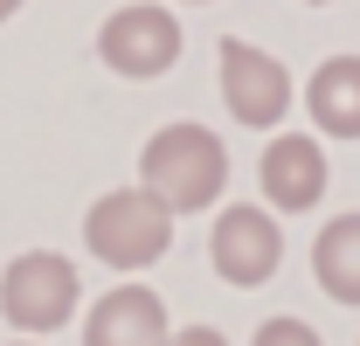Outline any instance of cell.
Returning <instances> with one entry per match:
<instances>
[{
	"label": "cell",
	"instance_id": "1",
	"mask_svg": "<svg viewBox=\"0 0 360 346\" xmlns=\"http://www.w3.org/2000/svg\"><path fill=\"white\" fill-rule=\"evenodd\" d=\"M229 187V146L208 125H160L139 153V194H153L167 215H201Z\"/></svg>",
	"mask_w": 360,
	"mask_h": 346
},
{
	"label": "cell",
	"instance_id": "2",
	"mask_svg": "<svg viewBox=\"0 0 360 346\" xmlns=\"http://www.w3.org/2000/svg\"><path fill=\"white\" fill-rule=\"evenodd\" d=\"M84 243L111 263V270H146V263L167 257V243H174V215H167L153 194L118 187V194H104V201L84 215Z\"/></svg>",
	"mask_w": 360,
	"mask_h": 346
},
{
	"label": "cell",
	"instance_id": "3",
	"mask_svg": "<svg viewBox=\"0 0 360 346\" xmlns=\"http://www.w3.org/2000/svg\"><path fill=\"white\" fill-rule=\"evenodd\" d=\"M77 263L56 257V250H28V257H14L0 270V312H7V326H21V333H56V326H70V305H77Z\"/></svg>",
	"mask_w": 360,
	"mask_h": 346
},
{
	"label": "cell",
	"instance_id": "4",
	"mask_svg": "<svg viewBox=\"0 0 360 346\" xmlns=\"http://www.w3.org/2000/svg\"><path fill=\"white\" fill-rule=\"evenodd\" d=\"M180 49H187L180 21L167 14V7H153V0L118 7V14L97 28V56H104V70H118V77H132V84L167 77V70L180 63Z\"/></svg>",
	"mask_w": 360,
	"mask_h": 346
},
{
	"label": "cell",
	"instance_id": "5",
	"mask_svg": "<svg viewBox=\"0 0 360 346\" xmlns=\"http://www.w3.org/2000/svg\"><path fill=\"white\" fill-rule=\"evenodd\" d=\"M215 63H222V104H229L236 125L270 132L291 111V70H284L277 56H264L257 42H236V35H229V42L215 49Z\"/></svg>",
	"mask_w": 360,
	"mask_h": 346
},
{
	"label": "cell",
	"instance_id": "6",
	"mask_svg": "<svg viewBox=\"0 0 360 346\" xmlns=\"http://www.w3.org/2000/svg\"><path fill=\"white\" fill-rule=\"evenodd\" d=\"M215 277L236 284V291H250V284H264L277 277V263H284V236H277V222L270 208H250V201H236L215 215Z\"/></svg>",
	"mask_w": 360,
	"mask_h": 346
},
{
	"label": "cell",
	"instance_id": "7",
	"mask_svg": "<svg viewBox=\"0 0 360 346\" xmlns=\"http://www.w3.org/2000/svg\"><path fill=\"white\" fill-rule=\"evenodd\" d=\"M257 187H264L270 208H284V215H305L319 194H326V153H319V139H305V132H284V139H270L264 160H257Z\"/></svg>",
	"mask_w": 360,
	"mask_h": 346
},
{
	"label": "cell",
	"instance_id": "8",
	"mask_svg": "<svg viewBox=\"0 0 360 346\" xmlns=\"http://www.w3.org/2000/svg\"><path fill=\"white\" fill-rule=\"evenodd\" d=\"M84 346H167V305L146 284H118L90 305Z\"/></svg>",
	"mask_w": 360,
	"mask_h": 346
},
{
	"label": "cell",
	"instance_id": "9",
	"mask_svg": "<svg viewBox=\"0 0 360 346\" xmlns=\"http://www.w3.org/2000/svg\"><path fill=\"white\" fill-rule=\"evenodd\" d=\"M305 111L326 139H360V56H326L305 84Z\"/></svg>",
	"mask_w": 360,
	"mask_h": 346
},
{
	"label": "cell",
	"instance_id": "10",
	"mask_svg": "<svg viewBox=\"0 0 360 346\" xmlns=\"http://www.w3.org/2000/svg\"><path fill=\"white\" fill-rule=\"evenodd\" d=\"M312 270L326 284V298L360 305V215H333L312 243Z\"/></svg>",
	"mask_w": 360,
	"mask_h": 346
},
{
	"label": "cell",
	"instance_id": "11",
	"mask_svg": "<svg viewBox=\"0 0 360 346\" xmlns=\"http://www.w3.org/2000/svg\"><path fill=\"white\" fill-rule=\"evenodd\" d=\"M250 346H326V340H319V333L305 326V319H264Z\"/></svg>",
	"mask_w": 360,
	"mask_h": 346
},
{
	"label": "cell",
	"instance_id": "12",
	"mask_svg": "<svg viewBox=\"0 0 360 346\" xmlns=\"http://www.w3.org/2000/svg\"><path fill=\"white\" fill-rule=\"evenodd\" d=\"M167 346H229L215 326H180V333H167Z\"/></svg>",
	"mask_w": 360,
	"mask_h": 346
},
{
	"label": "cell",
	"instance_id": "13",
	"mask_svg": "<svg viewBox=\"0 0 360 346\" xmlns=\"http://www.w3.org/2000/svg\"><path fill=\"white\" fill-rule=\"evenodd\" d=\"M14 7H21V0H0V21H7V14H14Z\"/></svg>",
	"mask_w": 360,
	"mask_h": 346
},
{
	"label": "cell",
	"instance_id": "14",
	"mask_svg": "<svg viewBox=\"0 0 360 346\" xmlns=\"http://www.w3.org/2000/svg\"><path fill=\"white\" fill-rule=\"evenodd\" d=\"M312 7H326V0H312Z\"/></svg>",
	"mask_w": 360,
	"mask_h": 346
}]
</instances>
